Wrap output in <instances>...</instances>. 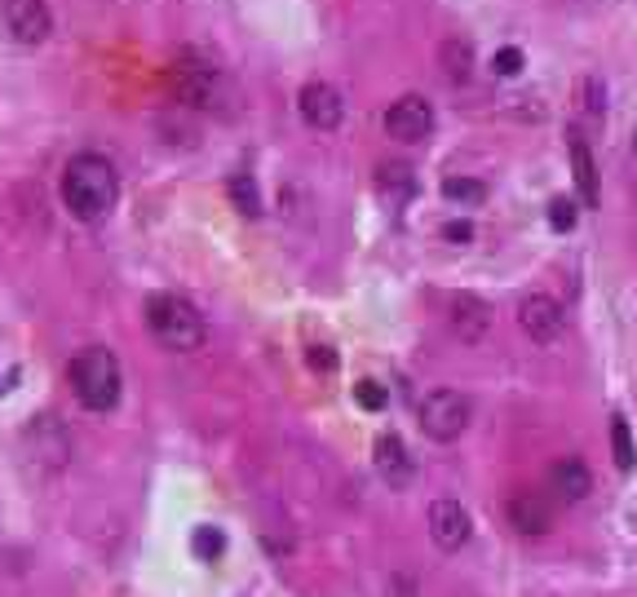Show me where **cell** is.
Wrapping results in <instances>:
<instances>
[{
    "label": "cell",
    "instance_id": "1",
    "mask_svg": "<svg viewBox=\"0 0 637 597\" xmlns=\"http://www.w3.org/2000/svg\"><path fill=\"white\" fill-rule=\"evenodd\" d=\"M120 199V173L107 155H72L63 169V204L80 221H102Z\"/></svg>",
    "mask_w": 637,
    "mask_h": 597
},
{
    "label": "cell",
    "instance_id": "2",
    "mask_svg": "<svg viewBox=\"0 0 637 597\" xmlns=\"http://www.w3.org/2000/svg\"><path fill=\"white\" fill-rule=\"evenodd\" d=\"M147 328L151 337L164 346V350H177V355H191L204 346L208 328H204V315L186 302L177 292H155L147 296Z\"/></svg>",
    "mask_w": 637,
    "mask_h": 597
},
{
    "label": "cell",
    "instance_id": "3",
    "mask_svg": "<svg viewBox=\"0 0 637 597\" xmlns=\"http://www.w3.org/2000/svg\"><path fill=\"white\" fill-rule=\"evenodd\" d=\"M120 386H125V377H120V359L111 350L89 346L72 359V390L89 412H111L120 403Z\"/></svg>",
    "mask_w": 637,
    "mask_h": 597
},
{
    "label": "cell",
    "instance_id": "4",
    "mask_svg": "<svg viewBox=\"0 0 637 597\" xmlns=\"http://www.w3.org/2000/svg\"><path fill=\"white\" fill-rule=\"evenodd\" d=\"M173 89L186 107H204L213 111L222 102V67L213 58H199V54H182L173 63Z\"/></svg>",
    "mask_w": 637,
    "mask_h": 597
},
{
    "label": "cell",
    "instance_id": "5",
    "mask_svg": "<svg viewBox=\"0 0 637 597\" xmlns=\"http://www.w3.org/2000/svg\"><path fill=\"white\" fill-rule=\"evenodd\" d=\"M469 416H474V408L456 390H434V394L421 399V430L434 443H456L469 430Z\"/></svg>",
    "mask_w": 637,
    "mask_h": 597
},
{
    "label": "cell",
    "instance_id": "6",
    "mask_svg": "<svg viewBox=\"0 0 637 597\" xmlns=\"http://www.w3.org/2000/svg\"><path fill=\"white\" fill-rule=\"evenodd\" d=\"M296 111H301V120H305L310 129L333 133V129L342 124V116H346V102H342V94H337L328 80H310V85H301V94H296Z\"/></svg>",
    "mask_w": 637,
    "mask_h": 597
},
{
    "label": "cell",
    "instance_id": "7",
    "mask_svg": "<svg viewBox=\"0 0 637 597\" xmlns=\"http://www.w3.org/2000/svg\"><path fill=\"white\" fill-rule=\"evenodd\" d=\"M518 328H522L531 341L553 346V341L562 337V328H566V315H562V306L553 302V296L531 292V296H522V302H518Z\"/></svg>",
    "mask_w": 637,
    "mask_h": 597
},
{
    "label": "cell",
    "instance_id": "8",
    "mask_svg": "<svg viewBox=\"0 0 637 597\" xmlns=\"http://www.w3.org/2000/svg\"><path fill=\"white\" fill-rule=\"evenodd\" d=\"M386 133L395 142H425L434 133V107L421 94H403L390 111H386Z\"/></svg>",
    "mask_w": 637,
    "mask_h": 597
},
{
    "label": "cell",
    "instance_id": "9",
    "mask_svg": "<svg viewBox=\"0 0 637 597\" xmlns=\"http://www.w3.org/2000/svg\"><path fill=\"white\" fill-rule=\"evenodd\" d=\"M6 28L19 45H45L54 32V14L45 0H6Z\"/></svg>",
    "mask_w": 637,
    "mask_h": 597
},
{
    "label": "cell",
    "instance_id": "10",
    "mask_svg": "<svg viewBox=\"0 0 637 597\" xmlns=\"http://www.w3.org/2000/svg\"><path fill=\"white\" fill-rule=\"evenodd\" d=\"M447 324H452V333L465 346H483L492 337V311H487L483 296H474V292L452 296V302H447Z\"/></svg>",
    "mask_w": 637,
    "mask_h": 597
},
{
    "label": "cell",
    "instance_id": "11",
    "mask_svg": "<svg viewBox=\"0 0 637 597\" xmlns=\"http://www.w3.org/2000/svg\"><path fill=\"white\" fill-rule=\"evenodd\" d=\"M430 535H434V544L447 549V553L465 549L469 535H474L469 509H465L461 500H434V504H430Z\"/></svg>",
    "mask_w": 637,
    "mask_h": 597
},
{
    "label": "cell",
    "instance_id": "12",
    "mask_svg": "<svg viewBox=\"0 0 637 597\" xmlns=\"http://www.w3.org/2000/svg\"><path fill=\"white\" fill-rule=\"evenodd\" d=\"M505 518L518 535H544L553 527V509L540 491H514L509 504H505Z\"/></svg>",
    "mask_w": 637,
    "mask_h": 597
},
{
    "label": "cell",
    "instance_id": "13",
    "mask_svg": "<svg viewBox=\"0 0 637 597\" xmlns=\"http://www.w3.org/2000/svg\"><path fill=\"white\" fill-rule=\"evenodd\" d=\"M549 491H553L558 500H566V504H580V500L593 491L589 465H584L580 456H558V460L549 465Z\"/></svg>",
    "mask_w": 637,
    "mask_h": 597
},
{
    "label": "cell",
    "instance_id": "14",
    "mask_svg": "<svg viewBox=\"0 0 637 597\" xmlns=\"http://www.w3.org/2000/svg\"><path fill=\"white\" fill-rule=\"evenodd\" d=\"M377 474H381L390 487L412 482V456H408V447H403L399 434H381V438H377Z\"/></svg>",
    "mask_w": 637,
    "mask_h": 597
},
{
    "label": "cell",
    "instance_id": "15",
    "mask_svg": "<svg viewBox=\"0 0 637 597\" xmlns=\"http://www.w3.org/2000/svg\"><path fill=\"white\" fill-rule=\"evenodd\" d=\"M566 151H571V173H575V186H580V199L593 208L597 204V169H593V155H589V142L580 133H566Z\"/></svg>",
    "mask_w": 637,
    "mask_h": 597
},
{
    "label": "cell",
    "instance_id": "16",
    "mask_svg": "<svg viewBox=\"0 0 637 597\" xmlns=\"http://www.w3.org/2000/svg\"><path fill=\"white\" fill-rule=\"evenodd\" d=\"M439 63H443L447 80L465 85V80H469V67H474V50H469L465 41H447V45L439 50Z\"/></svg>",
    "mask_w": 637,
    "mask_h": 597
},
{
    "label": "cell",
    "instance_id": "17",
    "mask_svg": "<svg viewBox=\"0 0 637 597\" xmlns=\"http://www.w3.org/2000/svg\"><path fill=\"white\" fill-rule=\"evenodd\" d=\"M443 199L461 204V208H474V204L487 199V186L478 177H443Z\"/></svg>",
    "mask_w": 637,
    "mask_h": 597
},
{
    "label": "cell",
    "instance_id": "18",
    "mask_svg": "<svg viewBox=\"0 0 637 597\" xmlns=\"http://www.w3.org/2000/svg\"><path fill=\"white\" fill-rule=\"evenodd\" d=\"M226 191H230V199H235V208H239V213H248V217H257V213H261V195H257V182H252L248 173H230Z\"/></svg>",
    "mask_w": 637,
    "mask_h": 597
},
{
    "label": "cell",
    "instance_id": "19",
    "mask_svg": "<svg viewBox=\"0 0 637 597\" xmlns=\"http://www.w3.org/2000/svg\"><path fill=\"white\" fill-rule=\"evenodd\" d=\"M611 452H615V465L628 474L637 465V447H633V434H628V421L624 416H611Z\"/></svg>",
    "mask_w": 637,
    "mask_h": 597
},
{
    "label": "cell",
    "instance_id": "20",
    "mask_svg": "<svg viewBox=\"0 0 637 597\" xmlns=\"http://www.w3.org/2000/svg\"><path fill=\"white\" fill-rule=\"evenodd\" d=\"M191 549H195V557H199V562H217V557L226 553V535H222L217 527H195Z\"/></svg>",
    "mask_w": 637,
    "mask_h": 597
},
{
    "label": "cell",
    "instance_id": "21",
    "mask_svg": "<svg viewBox=\"0 0 637 597\" xmlns=\"http://www.w3.org/2000/svg\"><path fill=\"white\" fill-rule=\"evenodd\" d=\"M381 191H386L390 199H408V195H412V173H408V164H386V169H381Z\"/></svg>",
    "mask_w": 637,
    "mask_h": 597
},
{
    "label": "cell",
    "instance_id": "22",
    "mask_svg": "<svg viewBox=\"0 0 637 597\" xmlns=\"http://www.w3.org/2000/svg\"><path fill=\"white\" fill-rule=\"evenodd\" d=\"M522 67H527V58H522L518 45H505V50H496V58H492V72H496L500 80H514Z\"/></svg>",
    "mask_w": 637,
    "mask_h": 597
},
{
    "label": "cell",
    "instance_id": "23",
    "mask_svg": "<svg viewBox=\"0 0 637 597\" xmlns=\"http://www.w3.org/2000/svg\"><path fill=\"white\" fill-rule=\"evenodd\" d=\"M575 217H580V213H575V204H571L566 195H558V199L549 204V226H553L558 235H566V230L575 226Z\"/></svg>",
    "mask_w": 637,
    "mask_h": 597
},
{
    "label": "cell",
    "instance_id": "24",
    "mask_svg": "<svg viewBox=\"0 0 637 597\" xmlns=\"http://www.w3.org/2000/svg\"><path fill=\"white\" fill-rule=\"evenodd\" d=\"M355 403L368 408V412H381V408L390 403V394H386L377 381H359V386H355Z\"/></svg>",
    "mask_w": 637,
    "mask_h": 597
},
{
    "label": "cell",
    "instance_id": "25",
    "mask_svg": "<svg viewBox=\"0 0 637 597\" xmlns=\"http://www.w3.org/2000/svg\"><path fill=\"white\" fill-rule=\"evenodd\" d=\"M580 89H584V111H589V116H602V111H606V89H602L597 80H584Z\"/></svg>",
    "mask_w": 637,
    "mask_h": 597
},
{
    "label": "cell",
    "instance_id": "26",
    "mask_svg": "<svg viewBox=\"0 0 637 597\" xmlns=\"http://www.w3.org/2000/svg\"><path fill=\"white\" fill-rule=\"evenodd\" d=\"M310 368H314V372H337L333 346H310Z\"/></svg>",
    "mask_w": 637,
    "mask_h": 597
},
{
    "label": "cell",
    "instance_id": "27",
    "mask_svg": "<svg viewBox=\"0 0 637 597\" xmlns=\"http://www.w3.org/2000/svg\"><path fill=\"white\" fill-rule=\"evenodd\" d=\"M443 239H447V243H469V239H474V226H469V221H447V226H443Z\"/></svg>",
    "mask_w": 637,
    "mask_h": 597
},
{
    "label": "cell",
    "instance_id": "28",
    "mask_svg": "<svg viewBox=\"0 0 637 597\" xmlns=\"http://www.w3.org/2000/svg\"><path fill=\"white\" fill-rule=\"evenodd\" d=\"M633 151H637V124H633Z\"/></svg>",
    "mask_w": 637,
    "mask_h": 597
}]
</instances>
